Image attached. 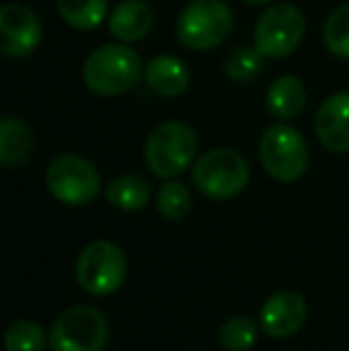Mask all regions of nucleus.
I'll return each instance as SVG.
<instances>
[{"label":"nucleus","mask_w":349,"mask_h":351,"mask_svg":"<svg viewBox=\"0 0 349 351\" xmlns=\"http://www.w3.org/2000/svg\"><path fill=\"white\" fill-rule=\"evenodd\" d=\"M313 130L330 153H349V91L333 93L321 103Z\"/></svg>","instance_id":"12"},{"label":"nucleus","mask_w":349,"mask_h":351,"mask_svg":"<svg viewBox=\"0 0 349 351\" xmlns=\"http://www.w3.org/2000/svg\"><path fill=\"white\" fill-rule=\"evenodd\" d=\"M48 344V335L36 320L19 318L5 332V349L8 351H43Z\"/></svg>","instance_id":"20"},{"label":"nucleus","mask_w":349,"mask_h":351,"mask_svg":"<svg viewBox=\"0 0 349 351\" xmlns=\"http://www.w3.org/2000/svg\"><path fill=\"white\" fill-rule=\"evenodd\" d=\"M309 318V306L299 291L285 289L268 296L261 306V330L273 339L294 337Z\"/></svg>","instance_id":"11"},{"label":"nucleus","mask_w":349,"mask_h":351,"mask_svg":"<svg viewBox=\"0 0 349 351\" xmlns=\"http://www.w3.org/2000/svg\"><path fill=\"white\" fill-rule=\"evenodd\" d=\"M144 82L156 96L177 98L189 88L191 72L180 58L175 56H156L144 67Z\"/></svg>","instance_id":"14"},{"label":"nucleus","mask_w":349,"mask_h":351,"mask_svg":"<svg viewBox=\"0 0 349 351\" xmlns=\"http://www.w3.org/2000/svg\"><path fill=\"white\" fill-rule=\"evenodd\" d=\"M46 184L53 199L65 206H86L101 191V175L96 165L77 153L53 158L46 170Z\"/></svg>","instance_id":"9"},{"label":"nucleus","mask_w":349,"mask_h":351,"mask_svg":"<svg viewBox=\"0 0 349 351\" xmlns=\"http://www.w3.org/2000/svg\"><path fill=\"white\" fill-rule=\"evenodd\" d=\"M258 337V325L254 323L247 315H234V318H228L223 325H220V347L225 351H249L256 344Z\"/></svg>","instance_id":"19"},{"label":"nucleus","mask_w":349,"mask_h":351,"mask_svg":"<svg viewBox=\"0 0 349 351\" xmlns=\"http://www.w3.org/2000/svg\"><path fill=\"white\" fill-rule=\"evenodd\" d=\"M32 130L17 117H3L0 120V165L8 170L22 167L32 158Z\"/></svg>","instance_id":"16"},{"label":"nucleus","mask_w":349,"mask_h":351,"mask_svg":"<svg viewBox=\"0 0 349 351\" xmlns=\"http://www.w3.org/2000/svg\"><path fill=\"white\" fill-rule=\"evenodd\" d=\"M84 84L98 96H122L144 79L141 58L130 43H108L86 58Z\"/></svg>","instance_id":"1"},{"label":"nucleus","mask_w":349,"mask_h":351,"mask_svg":"<svg viewBox=\"0 0 349 351\" xmlns=\"http://www.w3.org/2000/svg\"><path fill=\"white\" fill-rule=\"evenodd\" d=\"M232 32V10L223 0H191L177 19V41L186 51L218 48Z\"/></svg>","instance_id":"5"},{"label":"nucleus","mask_w":349,"mask_h":351,"mask_svg":"<svg viewBox=\"0 0 349 351\" xmlns=\"http://www.w3.org/2000/svg\"><path fill=\"white\" fill-rule=\"evenodd\" d=\"M156 208L165 220H184L191 210V194L182 182L168 180L156 191Z\"/></svg>","instance_id":"21"},{"label":"nucleus","mask_w":349,"mask_h":351,"mask_svg":"<svg viewBox=\"0 0 349 351\" xmlns=\"http://www.w3.org/2000/svg\"><path fill=\"white\" fill-rule=\"evenodd\" d=\"M199 139L186 122L173 120L158 125L144 143V160L160 180H175L196 162Z\"/></svg>","instance_id":"3"},{"label":"nucleus","mask_w":349,"mask_h":351,"mask_svg":"<svg viewBox=\"0 0 349 351\" xmlns=\"http://www.w3.org/2000/svg\"><path fill=\"white\" fill-rule=\"evenodd\" d=\"M58 14L67 27L91 32L108 19V0H58Z\"/></svg>","instance_id":"18"},{"label":"nucleus","mask_w":349,"mask_h":351,"mask_svg":"<svg viewBox=\"0 0 349 351\" xmlns=\"http://www.w3.org/2000/svg\"><path fill=\"white\" fill-rule=\"evenodd\" d=\"M191 180L206 199L225 201L234 199L247 189L252 170L242 153L234 148H213L196 158Z\"/></svg>","instance_id":"2"},{"label":"nucleus","mask_w":349,"mask_h":351,"mask_svg":"<svg viewBox=\"0 0 349 351\" xmlns=\"http://www.w3.org/2000/svg\"><path fill=\"white\" fill-rule=\"evenodd\" d=\"M242 3H249V5H265V3H270V0H242Z\"/></svg>","instance_id":"24"},{"label":"nucleus","mask_w":349,"mask_h":351,"mask_svg":"<svg viewBox=\"0 0 349 351\" xmlns=\"http://www.w3.org/2000/svg\"><path fill=\"white\" fill-rule=\"evenodd\" d=\"M75 273L86 294L110 296L127 280V256L110 239L88 241L77 258Z\"/></svg>","instance_id":"6"},{"label":"nucleus","mask_w":349,"mask_h":351,"mask_svg":"<svg viewBox=\"0 0 349 351\" xmlns=\"http://www.w3.org/2000/svg\"><path fill=\"white\" fill-rule=\"evenodd\" d=\"M154 29V10L144 0H122L108 14V32L120 43L144 41Z\"/></svg>","instance_id":"13"},{"label":"nucleus","mask_w":349,"mask_h":351,"mask_svg":"<svg viewBox=\"0 0 349 351\" xmlns=\"http://www.w3.org/2000/svg\"><path fill=\"white\" fill-rule=\"evenodd\" d=\"M258 156H261L263 170L275 182L289 184L306 175L309 143L302 136V132L287 122L270 125L263 132L261 143H258Z\"/></svg>","instance_id":"4"},{"label":"nucleus","mask_w":349,"mask_h":351,"mask_svg":"<svg viewBox=\"0 0 349 351\" xmlns=\"http://www.w3.org/2000/svg\"><path fill=\"white\" fill-rule=\"evenodd\" d=\"M304 34H306V22L302 10L289 3H278L270 5L258 17L254 27V46L268 60H280L297 51L299 43L304 41Z\"/></svg>","instance_id":"8"},{"label":"nucleus","mask_w":349,"mask_h":351,"mask_svg":"<svg viewBox=\"0 0 349 351\" xmlns=\"http://www.w3.org/2000/svg\"><path fill=\"white\" fill-rule=\"evenodd\" d=\"M323 43L335 58L349 60V3L330 12L323 27Z\"/></svg>","instance_id":"23"},{"label":"nucleus","mask_w":349,"mask_h":351,"mask_svg":"<svg viewBox=\"0 0 349 351\" xmlns=\"http://www.w3.org/2000/svg\"><path fill=\"white\" fill-rule=\"evenodd\" d=\"M106 199L110 206L125 213H136L146 208L151 201V184L146 177L134 175V172H125V175L115 177L108 184Z\"/></svg>","instance_id":"17"},{"label":"nucleus","mask_w":349,"mask_h":351,"mask_svg":"<svg viewBox=\"0 0 349 351\" xmlns=\"http://www.w3.org/2000/svg\"><path fill=\"white\" fill-rule=\"evenodd\" d=\"M306 106V84L299 77H278L265 91V108L280 122H289Z\"/></svg>","instance_id":"15"},{"label":"nucleus","mask_w":349,"mask_h":351,"mask_svg":"<svg viewBox=\"0 0 349 351\" xmlns=\"http://www.w3.org/2000/svg\"><path fill=\"white\" fill-rule=\"evenodd\" d=\"M43 36L38 14L24 3H8L0 8V53L12 60L32 56Z\"/></svg>","instance_id":"10"},{"label":"nucleus","mask_w":349,"mask_h":351,"mask_svg":"<svg viewBox=\"0 0 349 351\" xmlns=\"http://www.w3.org/2000/svg\"><path fill=\"white\" fill-rule=\"evenodd\" d=\"M108 320L93 306H70L48 332L51 351H103L108 344Z\"/></svg>","instance_id":"7"},{"label":"nucleus","mask_w":349,"mask_h":351,"mask_svg":"<svg viewBox=\"0 0 349 351\" xmlns=\"http://www.w3.org/2000/svg\"><path fill=\"white\" fill-rule=\"evenodd\" d=\"M265 58L258 53V48L239 46L230 53L228 62H225V74L232 79L234 84H252L263 70Z\"/></svg>","instance_id":"22"}]
</instances>
